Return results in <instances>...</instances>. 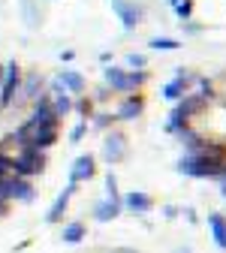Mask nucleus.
<instances>
[{
    "label": "nucleus",
    "mask_w": 226,
    "mask_h": 253,
    "mask_svg": "<svg viewBox=\"0 0 226 253\" xmlns=\"http://www.w3.org/2000/svg\"><path fill=\"white\" fill-rule=\"evenodd\" d=\"M76 193V184H70L67 190H63V193L54 199V205L48 208V214H45V220H48V223H57V220H60V214L63 211H67V205H70V196Z\"/></svg>",
    "instance_id": "8"
},
{
    "label": "nucleus",
    "mask_w": 226,
    "mask_h": 253,
    "mask_svg": "<svg viewBox=\"0 0 226 253\" xmlns=\"http://www.w3.org/2000/svg\"><path fill=\"white\" fill-rule=\"evenodd\" d=\"M217 178H220V187H223V196H226V166H223V172H220Z\"/></svg>",
    "instance_id": "24"
},
{
    "label": "nucleus",
    "mask_w": 226,
    "mask_h": 253,
    "mask_svg": "<svg viewBox=\"0 0 226 253\" xmlns=\"http://www.w3.org/2000/svg\"><path fill=\"white\" fill-rule=\"evenodd\" d=\"M175 12H178L181 18H190V12H193V3H190V0H184V3H178V6H175Z\"/></svg>",
    "instance_id": "20"
},
{
    "label": "nucleus",
    "mask_w": 226,
    "mask_h": 253,
    "mask_svg": "<svg viewBox=\"0 0 226 253\" xmlns=\"http://www.w3.org/2000/svg\"><path fill=\"white\" fill-rule=\"evenodd\" d=\"M112 9L121 15V21H124V27L127 30H133L136 27V21H139V6H130V3H124V0H112Z\"/></svg>",
    "instance_id": "6"
},
{
    "label": "nucleus",
    "mask_w": 226,
    "mask_h": 253,
    "mask_svg": "<svg viewBox=\"0 0 226 253\" xmlns=\"http://www.w3.org/2000/svg\"><path fill=\"white\" fill-rule=\"evenodd\" d=\"M3 76H6V73H3V70H0V82H3Z\"/></svg>",
    "instance_id": "26"
},
{
    "label": "nucleus",
    "mask_w": 226,
    "mask_h": 253,
    "mask_svg": "<svg viewBox=\"0 0 226 253\" xmlns=\"http://www.w3.org/2000/svg\"><path fill=\"white\" fill-rule=\"evenodd\" d=\"M106 82H109L112 87H118V90H133V87H139V84L145 82V73H124V70L109 67V70H106Z\"/></svg>",
    "instance_id": "3"
},
{
    "label": "nucleus",
    "mask_w": 226,
    "mask_h": 253,
    "mask_svg": "<svg viewBox=\"0 0 226 253\" xmlns=\"http://www.w3.org/2000/svg\"><path fill=\"white\" fill-rule=\"evenodd\" d=\"M142 109H145V103H142L139 97H130V100L121 106L118 118H121V121H133V118H139V115H142Z\"/></svg>",
    "instance_id": "12"
},
{
    "label": "nucleus",
    "mask_w": 226,
    "mask_h": 253,
    "mask_svg": "<svg viewBox=\"0 0 226 253\" xmlns=\"http://www.w3.org/2000/svg\"><path fill=\"white\" fill-rule=\"evenodd\" d=\"M82 136H85V124H79V126H76V130L70 133V139H73V142H79Z\"/></svg>",
    "instance_id": "23"
},
{
    "label": "nucleus",
    "mask_w": 226,
    "mask_h": 253,
    "mask_svg": "<svg viewBox=\"0 0 226 253\" xmlns=\"http://www.w3.org/2000/svg\"><path fill=\"white\" fill-rule=\"evenodd\" d=\"M15 175V160H9V157H0V181Z\"/></svg>",
    "instance_id": "19"
},
{
    "label": "nucleus",
    "mask_w": 226,
    "mask_h": 253,
    "mask_svg": "<svg viewBox=\"0 0 226 253\" xmlns=\"http://www.w3.org/2000/svg\"><path fill=\"white\" fill-rule=\"evenodd\" d=\"M169 3H172V6H178V3H181V0H169Z\"/></svg>",
    "instance_id": "25"
},
{
    "label": "nucleus",
    "mask_w": 226,
    "mask_h": 253,
    "mask_svg": "<svg viewBox=\"0 0 226 253\" xmlns=\"http://www.w3.org/2000/svg\"><path fill=\"white\" fill-rule=\"evenodd\" d=\"M127 60H130V67H145V57L142 54H130Z\"/></svg>",
    "instance_id": "22"
},
{
    "label": "nucleus",
    "mask_w": 226,
    "mask_h": 253,
    "mask_svg": "<svg viewBox=\"0 0 226 253\" xmlns=\"http://www.w3.org/2000/svg\"><path fill=\"white\" fill-rule=\"evenodd\" d=\"M103 154H106V160H109V163H118L121 157H124V139H121V136H112V139L106 142Z\"/></svg>",
    "instance_id": "14"
},
{
    "label": "nucleus",
    "mask_w": 226,
    "mask_h": 253,
    "mask_svg": "<svg viewBox=\"0 0 226 253\" xmlns=\"http://www.w3.org/2000/svg\"><path fill=\"white\" fill-rule=\"evenodd\" d=\"M15 90H18V67L9 63L6 67V82H3V87H0V106H9Z\"/></svg>",
    "instance_id": "5"
},
{
    "label": "nucleus",
    "mask_w": 226,
    "mask_h": 253,
    "mask_svg": "<svg viewBox=\"0 0 226 253\" xmlns=\"http://www.w3.org/2000/svg\"><path fill=\"white\" fill-rule=\"evenodd\" d=\"M118 211H121V205L112 202V199H106V202H100V205L93 208V217H96V220H103V223H109V220L118 217Z\"/></svg>",
    "instance_id": "13"
},
{
    "label": "nucleus",
    "mask_w": 226,
    "mask_h": 253,
    "mask_svg": "<svg viewBox=\"0 0 226 253\" xmlns=\"http://www.w3.org/2000/svg\"><path fill=\"white\" fill-rule=\"evenodd\" d=\"M30 193H34V190H30V184L24 181V178H18V175H9V178H3L0 181V196L3 199H30Z\"/></svg>",
    "instance_id": "4"
},
{
    "label": "nucleus",
    "mask_w": 226,
    "mask_h": 253,
    "mask_svg": "<svg viewBox=\"0 0 226 253\" xmlns=\"http://www.w3.org/2000/svg\"><path fill=\"white\" fill-rule=\"evenodd\" d=\"M85 238V223H70L67 229H63V241L67 244H79Z\"/></svg>",
    "instance_id": "17"
},
{
    "label": "nucleus",
    "mask_w": 226,
    "mask_h": 253,
    "mask_svg": "<svg viewBox=\"0 0 226 253\" xmlns=\"http://www.w3.org/2000/svg\"><path fill=\"white\" fill-rule=\"evenodd\" d=\"M90 175H93V157L85 154V157H79V160L73 163V169H70V184H79V181H85Z\"/></svg>",
    "instance_id": "7"
},
{
    "label": "nucleus",
    "mask_w": 226,
    "mask_h": 253,
    "mask_svg": "<svg viewBox=\"0 0 226 253\" xmlns=\"http://www.w3.org/2000/svg\"><path fill=\"white\" fill-rule=\"evenodd\" d=\"M57 84H60L63 90H76V93H79V90L85 87V79H82L76 70H63V73H60V79H57Z\"/></svg>",
    "instance_id": "10"
},
{
    "label": "nucleus",
    "mask_w": 226,
    "mask_h": 253,
    "mask_svg": "<svg viewBox=\"0 0 226 253\" xmlns=\"http://www.w3.org/2000/svg\"><path fill=\"white\" fill-rule=\"evenodd\" d=\"M208 93H211V90H202V93H196V97H184V103H178V106L172 109V115H169V130H172V133L187 130V121L208 103Z\"/></svg>",
    "instance_id": "1"
},
{
    "label": "nucleus",
    "mask_w": 226,
    "mask_h": 253,
    "mask_svg": "<svg viewBox=\"0 0 226 253\" xmlns=\"http://www.w3.org/2000/svg\"><path fill=\"white\" fill-rule=\"evenodd\" d=\"M187 84H190V76L181 70V73H178V79H175V82H169V84L163 87V97H166V100H181Z\"/></svg>",
    "instance_id": "9"
},
{
    "label": "nucleus",
    "mask_w": 226,
    "mask_h": 253,
    "mask_svg": "<svg viewBox=\"0 0 226 253\" xmlns=\"http://www.w3.org/2000/svg\"><path fill=\"white\" fill-rule=\"evenodd\" d=\"M208 226H211V232H214L217 247H226V217H223V214H211V217H208Z\"/></svg>",
    "instance_id": "11"
},
{
    "label": "nucleus",
    "mask_w": 226,
    "mask_h": 253,
    "mask_svg": "<svg viewBox=\"0 0 226 253\" xmlns=\"http://www.w3.org/2000/svg\"><path fill=\"white\" fill-rule=\"evenodd\" d=\"M70 97H67V90H63L60 84H54V115H67L70 112Z\"/></svg>",
    "instance_id": "16"
},
{
    "label": "nucleus",
    "mask_w": 226,
    "mask_h": 253,
    "mask_svg": "<svg viewBox=\"0 0 226 253\" xmlns=\"http://www.w3.org/2000/svg\"><path fill=\"white\" fill-rule=\"evenodd\" d=\"M124 205H127V208H133V211H142V214L151 211V199H148L145 193H139V190H133V193L124 199Z\"/></svg>",
    "instance_id": "15"
},
{
    "label": "nucleus",
    "mask_w": 226,
    "mask_h": 253,
    "mask_svg": "<svg viewBox=\"0 0 226 253\" xmlns=\"http://www.w3.org/2000/svg\"><path fill=\"white\" fill-rule=\"evenodd\" d=\"M37 87H40V79L34 76V79H30V82L24 84V97H34V93H37Z\"/></svg>",
    "instance_id": "21"
},
{
    "label": "nucleus",
    "mask_w": 226,
    "mask_h": 253,
    "mask_svg": "<svg viewBox=\"0 0 226 253\" xmlns=\"http://www.w3.org/2000/svg\"><path fill=\"white\" fill-rule=\"evenodd\" d=\"M151 48H157V51H175V48H181V42L178 40H151Z\"/></svg>",
    "instance_id": "18"
},
{
    "label": "nucleus",
    "mask_w": 226,
    "mask_h": 253,
    "mask_svg": "<svg viewBox=\"0 0 226 253\" xmlns=\"http://www.w3.org/2000/svg\"><path fill=\"white\" fill-rule=\"evenodd\" d=\"M43 166H45V160H43V154H40L37 148H21L18 160H15V175H18V178L37 175V172H43Z\"/></svg>",
    "instance_id": "2"
}]
</instances>
